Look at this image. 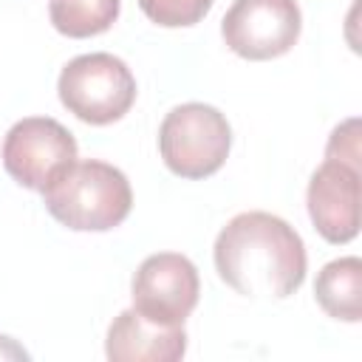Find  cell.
<instances>
[{"instance_id":"cell-4","label":"cell","mask_w":362,"mask_h":362,"mask_svg":"<svg viewBox=\"0 0 362 362\" xmlns=\"http://www.w3.org/2000/svg\"><path fill=\"white\" fill-rule=\"evenodd\" d=\"M59 102L85 124H113L119 122L136 102V76L127 62L96 51L74 57L57 82Z\"/></svg>"},{"instance_id":"cell-7","label":"cell","mask_w":362,"mask_h":362,"mask_svg":"<svg viewBox=\"0 0 362 362\" xmlns=\"http://www.w3.org/2000/svg\"><path fill=\"white\" fill-rule=\"evenodd\" d=\"M201 294L198 269L187 255L158 252L141 260L133 274V308L158 325H184Z\"/></svg>"},{"instance_id":"cell-5","label":"cell","mask_w":362,"mask_h":362,"mask_svg":"<svg viewBox=\"0 0 362 362\" xmlns=\"http://www.w3.org/2000/svg\"><path fill=\"white\" fill-rule=\"evenodd\" d=\"M303 14L294 0H235L221 20V37L243 59H277L294 48Z\"/></svg>"},{"instance_id":"cell-8","label":"cell","mask_w":362,"mask_h":362,"mask_svg":"<svg viewBox=\"0 0 362 362\" xmlns=\"http://www.w3.org/2000/svg\"><path fill=\"white\" fill-rule=\"evenodd\" d=\"M308 218L314 229L328 243H348L359 235V206H362V173L354 164L325 158L305 192Z\"/></svg>"},{"instance_id":"cell-10","label":"cell","mask_w":362,"mask_h":362,"mask_svg":"<svg viewBox=\"0 0 362 362\" xmlns=\"http://www.w3.org/2000/svg\"><path fill=\"white\" fill-rule=\"evenodd\" d=\"M317 305L342 322L362 320V260L359 257H337L325 263L314 280Z\"/></svg>"},{"instance_id":"cell-3","label":"cell","mask_w":362,"mask_h":362,"mask_svg":"<svg viewBox=\"0 0 362 362\" xmlns=\"http://www.w3.org/2000/svg\"><path fill=\"white\" fill-rule=\"evenodd\" d=\"M232 147V127L226 116L204 102H184L173 107L158 127V153L178 178L215 175Z\"/></svg>"},{"instance_id":"cell-12","label":"cell","mask_w":362,"mask_h":362,"mask_svg":"<svg viewBox=\"0 0 362 362\" xmlns=\"http://www.w3.org/2000/svg\"><path fill=\"white\" fill-rule=\"evenodd\" d=\"M215 0H139L147 20L164 28H189L201 23Z\"/></svg>"},{"instance_id":"cell-11","label":"cell","mask_w":362,"mask_h":362,"mask_svg":"<svg viewBox=\"0 0 362 362\" xmlns=\"http://www.w3.org/2000/svg\"><path fill=\"white\" fill-rule=\"evenodd\" d=\"M119 8L122 0H51L48 17L59 34L71 40H85L105 34L116 23Z\"/></svg>"},{"instance_id":"cell-9","label":"cell","mask_w":362,"mask_h":362,"mask_svg":"<svg viewBox=\"0 0 362 362\" xmlns=\"http://www.w3.org/2000/svg\"><path fill=\"white\" fill-rule=\"evenodd\" d=\"M105 354L110 362H178L187 354V331L184 325L150 322L127 308L110 322Z\"/></svg>"},{"instance_id":"cell-6","label":"cell","mask_w":362,"mask_h":362,"mask_svg":"<svg viewBox=\"0 0 362 362\" xmlns=\"http://www.w3.org/2000/svg\"><path fill=\"white\" fill-rule=\"evenodd\" d=\"M74 133L51 116H28L11 124L3 139V167L25 189L42 192L48 181L76 161Z\"/></svg>"},{"instance_id":"cell-13","label":"cell","mask_w":362,"mask_h":362,"mask_svg":"<svg viewBox=\"0 0 362 362\" xmlns=\"http://www.w3.org/2000/svg\"><path fill=\"white\" fill-rule=\"evenodd\" d=\"M325 158H337L359 167V119H348L339 127H334L325 147Z\"/></svg>"},{"instance_id":"cell-1","label":"cell","mask_w":362,"mask_h":362,"mask_svg":"<svg viewBox=\"0 0 362 362\" xmlns=\"http://www.w3.org/2000/svg\"><path fill=\"white\" fill-rule=\"evenodd\" d=\"M218 277L243 297L283 300L294 294L308 269L305 243L291 223L272 212H240L215 238Z\"/></svg>"},{"instance_id":"cell-2","label":"cell","mask_w":362,"mask_h":362,"mask_svg":"<svg viewBox=\"0 0 362 362\" xmlns=\"http://www.w3.org/2000/svg\"><path fill=\"white\" fill-rule=\"evenodd\" d=\"M45 209L74 232H107L133 209L127 175L107 161H71L42 189Z\"/></svg>"},{"instance_id":"cell-14","label":"cell","mask_w":362,"mask_h":362,"mask_svg":"<svg viewBox=\"0 0 362 362\" xmlns=\"http://www.w3.org/2000/svg\"><path fill=\"white\" fill-rule=\"evenodd\" d=\"M0 359H28V354L11 337H0Z\"/></svg>"}]
</instances>
